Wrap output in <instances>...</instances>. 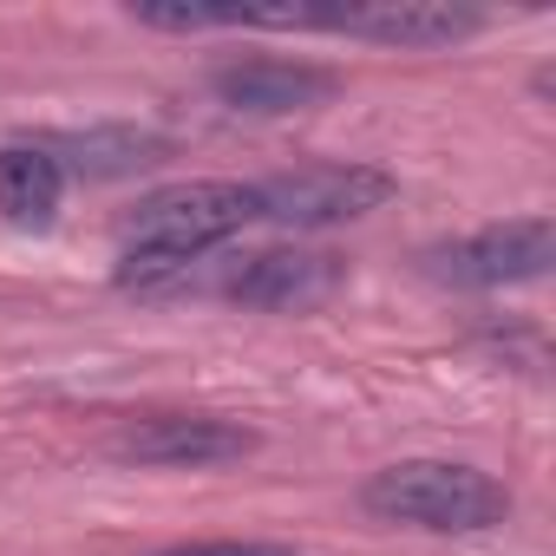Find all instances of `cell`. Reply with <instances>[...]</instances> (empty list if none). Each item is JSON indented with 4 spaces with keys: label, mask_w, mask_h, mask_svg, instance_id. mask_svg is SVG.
<instances>
[{
    "label": "cell",
    "mask_w": 556,
    "mask_h": 556,
    "mask_svg": "<svg viewBox=\"0 0 556 556\" xmlns=\"http://www.w3.org/2000/svg\"><path fill=\"white\" fill-rule=\"evenodd\" d=\"M361 504L413 530H491L510 517V491L458 458H400L361 484Z\"/></svg>",
    "instance_id": "cell-1"
},
{
    "label": "cell",
    "mask_w": 556,
    "mask_h": 556,
    "mask_svg": "<svg viewBox=\"0 0 556 556\" xmlns=\"http://www.w3.org/2000/svg\"><path fill=\"white\" fill-rule=\"evenodd\" d=\"M242 223H255V190L229 177H197V184L151 190L125 216V249H151V255H170L177 268H197Z\"/></svg>",
    "instance_id": "cell-2"
},
{
    "label": "cell",
    "mask_w": 556,
    "mask_h": 556,
    "mask_svg": "<svg viewBox=\"0 0 556 556\" xmlns=\"http://www.w3.org/2000/svg\"><path fill=\"white\" fill-rule=\"evenodd\" d=\"M249 190H255V216L275 229H334V223H354V216L393 203L400 177L387 164L348 157V164H295L282 177L249 184Z\"/></svg>",
    "instance_id": "cell-3"
},
{
    "label": "cell",
    "mask_w": 556,
    "mask_h": 556,
    "mask_svg": "<svg viewBox=\"0 0 556 556\" xmlns=\"http://www.w3.org/2000/svg\"><path fill=\"white\" fill-rule=\"evenodd\" d=\"M439 282L452 289H517V282H543L556 262V223L549 216H510L491 223L478 236H458L445 249L426 255Z\"/></svg>",
    "instance_id": "cell-4"
},
{
    "label": "cell",
    "mask_w": 556,
    "mask_h": 556,
    "mask_svg": "<svg viewBox=\"0 0 556 556\" xmlns=\"http://www.w3.org/2000/svg\"><path fill=\"white\" fill-rule=\"evenodd\" d=\"M348 289V262L328 249H255L242 262L223 268L216 295L236 308H262V315H302L321 308Z\"/></svg>",
    "instance_id": "cell-5"
},
{
    "label": "cell",
    "mask_w": 556,
    "mask_h": 556,
    "mask_svg": "<svg viewBox=\"0 0 556 556\" xmlns=\"http://www.w3.org/2000/svg\"><path fill=\"white\" fill-rule=\"evenodd\" d=\"M321 34H348V40H374L400 53H439V47L484 34V14L458 8V0H328Z\"/></svg>",
    "instance_id": "cell-6"
},
{
    "label": "cell",
    "mask_w": 556,
    "mask_h": 556,
    "mask_svg": "<svg viewBox=\"0 0 556 556\" xmlns=\"http://www.w3.org/2000/svg\"><path fill=\"white\" fill-rule=\"evenodd\" d=\"M262 439L236 419H210V413H164V419H138L118 432V458L131 465H157V471H216V465H242Z\"/></svg>",
    "instance_id": "cell-7"
},
{
    "label": "cell",
    "mask_w": 556,
    "mask_h": 556,
    "mask_svg": "<svg viewBox=\"0 0 556 556\" xmlns=\"http://www.w3.org/2000/svg\"><path fill=\"white\" fill-rule=\"evenodd\" d=\"M216 105L242 112V118H289V112H315L341 92V73L308 66V60H229L210 73Z\"/></svg>",
    "instance_id": "cell-8"
},
{
    "label": "cell",
    "mask_w": 556,
    "mask_h": 556,
    "mask_svg": "<svg viewBox=\"0 0 556 556\" xmlns=\"http://www.w3.org/2000/svg\"><path fill=\"white\" fill-rule=\"evenodd\" d=\"M34 144L66 177H131L164 157V138L131 131V125H92V131H60V138H34Z\"/></svg>",
    "instance_id": "cell-9"
},
{
    "label": "cell",
    "mask_w": 556,
    "mask_h": 556,
    "mask_svg": "<svg viewBox=\"0 0 556 556\" xmlns=\"http://www.w3.org/2000/svg\"><path fill=\"white\" fill-rule=\"evenodd\" d=\"M60 203H66V170L40 144H0V223L53 229Z\"/></svg>",
    "instance_id": "cell-10"
},
{
    "label": "cell",
    "mask_w": 556,
    "mask_h": 556,
    "mask_svg": "<svg viewBox=\"0 0 556 556\" xmlns=\"http://www.w3.org/2000/svg\"><path fill=\"white\" fill-rule=\"evenodd\" d=\"M157 556H302L295 543H262V536H216V543H170Z\"/></svg>",
    "instance_id": "cell-11"
}]
</instances>
